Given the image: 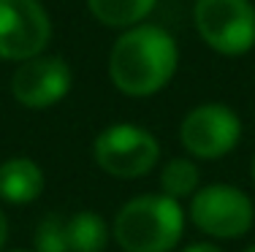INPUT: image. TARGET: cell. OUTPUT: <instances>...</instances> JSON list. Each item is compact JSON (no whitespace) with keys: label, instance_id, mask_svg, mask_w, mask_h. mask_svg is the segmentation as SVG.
<instances>
[{"label":"cell","instance_id":"cell-1","mask_svg":"<svg viewBox=\"0 0 255 252\" xmlns=\"http://www.w3.org/2000/svg\"><path fill=\"white\" fill-rule=\"evenodd\" d=\"M177 68V38L152 22L123 30L109 52V79L120 92L130 98L157 95L163 87H168Z\"/></svg>","mask_w":255,"mask_h":252},{"label":"cell","instance_id":"cell-2","mask_svg":"<svg viewBox=\"0 0 255 252\" xmlns=\"http://www.w3.org/2000/svg\"><path fill=\"white\" fill-rule=\"evenodd\" d=\"M185 233V209L163 193H144L120 206L112 236L123 252H171Z\"/></svg>","mask_w":255,"mask_h":252},{"label":"cell","instance_id":"cell-3","mask_svg":"<svg viewBox=\"0 0 255 252\" xmlns=\"http://www.w3.org/2000/svg\"><path fill=\"white\" fill-rule=\"evenodd\" d=\"M93 158L114 179H141L160 163V141L141 125L117 122L95 136Z\"/></svg>","mask_w":255,"mask_h":252},{"label":"cell","instance_id":"cell-4","mask_svg":"<svg viewBox=\"0 0 255 252\" xmlns=\"http://www.w3.org/2000/svg\"><path fill=\"white\" fill-rule=\"evenodd\" d=\"M187 217L204 236L228 242V239H242L250 233L255 223V206L253 198L242 187L212 182L193 193Z\"/></svg>","mask_w":255,"mask_h":252},{"label":"cell","instance_id":"cell-5","mask_svg":"<svg viewBox=\"0 0 255 252\" xmlns=\"http://www.w3.org/2000/svg\"><path fill=\"white\" fill-rule=\"evenodd\" d=\"M193 25L198 38L223 57H242L255 46L253 0H196Z\"/></svg>","mask_w":255,"mask_h":252},{"label":"cell","instance_id":"cell-6","mask_svg":"<svg viewBox=\"0 0 255 252\" xmlns=\"http://www.w3.org/2000/svg\"><path fill=\"white\" fill-rule=\"evenodd\" d=\"M242 139V117L226 103H198L182 117L179 141L193 160H217Z\"/></svg>","mask_w":255,"mask_h":252},{"label":"cell","instance_id":"cell-7","mask_svg":"<svg viewBox=\"0 0 255 252\" xmlns=\"http://www.w3.org/2000/svg\"><path fill=\"white\" fill-rule=\"evenodd\" d=\"M52 19L41 0H0V60L25 63L46 52Z\"/></svg>","mask_w":255,"mask_h":252},{"label":"cell","instance_id":"cell-8","mask_svg":"<svg viewBox=\"0 0 255 252\" xmlns=\"http://www.w3.org/2000/svg\"><path fill=\"white\" fill-rule=\"evenodd\" d=\"M74 84V71L60 55H38L16 65L11 76V95L19 106L33 111L52 109L65 95L71 92Z\"/></svg>","mask_w":255,"mask_h":252},{"label":"cell","instance_id":"cell-9","mask_svg":"<svg viewBox=\"0 0 255 252\" xmlns=\"http://www.w3.org/2000/svg\"><path fill=\"white\" fill-rule=\"evenodd\" d=\"M44 171L33 158H8L0 163V201L22 206V203H33L35 198L44 193Z\"/></svg>","mask_w":255,"mask_h":252},{"label":"cell","instance_id":"cell-10","mask_svg":"<svg viewBox=\"0 0 255 252\" xmlns=\"http://www.w3.org/2000/svg\"><path fill=\"white\" fill-rule=\"evenodd\" d=\"M155 3L157 0H87V8L101 25L112 30H130L147 22Z\"/></svg>","mask_w":255,"mask_h":252},{"label":"cell","instance_id":"cell-11","mask_svg":"<svg viewBox=\"0 0 255 252\" xmlns=\"http://www.w3.org/2000/svg\"><path fill=\"white\" fill-rule=\"evenodd\" d=\"M112 239V228L106 225V220L98 212H82L68 217V244L71 252H103L109 247Z\"/></svg>","mask_w":255,"mask_h":252},{"label":"cell","instance_id":"cell-12","mask_svg":"<svg viewBox=\"0 0 255 252\" xmlns=\"http://www.w3.org/2000/svg\"><path fill=\"white\" fill-rule=\"evenodd\" d=\"M201 182V171H198L193 158H171L160 168V193L182 201V198H193Z\"/></svg>","mask_w":255,"mask_h":252},{"label":"cell","instance_id":"cell-13","mask_svg":"<svg viewBox=\"0 0 255 252\" xmlns=\"http://www.w3.org/2000/svg\"><path fill=\"white\" fill-rule=\"evenodd\" d=\"M33 252H71L68 244V217L46 214L33 231Z\"/></svg>","mask_w":255,"mask_h":252},{"label":"cell","instance_id":"cell-14","mask_svg":"<svg viewBox=\"0 0 255 252\" xmlns=\"http://www.w3.org/2000/svg\"><path fill=\"white\" fill-rule=\"evenodd\" d=\"M182 252H226V250L215 242H196V244H187Z\"/></svg>","mask_w":255,"mask_h":252},{"label":"cell","instance_id":"cell-15","mask_svg":"<svg viewBox=\"0 0 255 252\" xmlns=\"http://www.w3.org/2000/svg\"><path fill=\"white\" fill-rule=\"evenodd\" d=\"M5 242H8V217H5V212L0 209V252H3Z\"/></svg>","mask_w":255,"mask_h":252},{"label":"cell","instance_id":"cell-16","mask_svg":"<svg viewBox=\"0 0 255 252\" xmlns=\"http://www.w3.org/2000/svg\"><path fill=\"white\" fill-rule=\"evenodd\" d=\"M250 176H253V182H255V155H253V168H250Z\"/></svg>","mask_w":255,"mask_h":252},{"label":"cell","instance_id":"cell-17","mask_svg":"<svg viewBox=\"0 0 255 252\" xmlns=\"http://www.w3.org/2000/svg\"><path fill=\"white\" fill-rule=\"evenodd\" d=\"M245 252H255V244H250V247H247Z\"/></svg>","mask_w":255,"mask_h":252},{"label":"cell","instance_id":"cell-18","mask_svg":"<svg viewBox=\"0 0 255 252\" xmlns=\"http://www.w3.org/2000/svg\"><path fill=\"white\" fill-rule=\"evenodd\" d=\"M5 252H27V250H5Z\"/></svg>","mask_w":255,"mask_h":252}]
</instances>
